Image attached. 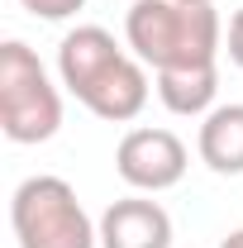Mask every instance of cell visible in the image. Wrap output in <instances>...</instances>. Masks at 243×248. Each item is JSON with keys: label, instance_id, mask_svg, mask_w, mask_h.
Returning <instances> with one entry per match:
<instances>
[{"label": "cell", "instance_id": "1", "mask_svg": "<svg viewBox=\"0 0 243 248\" xmlns=\"http://www.w3.org/2000/svg\"><path fill=\"white\" fill-rule=\"evenodd\" d=\"M58 77L95 120L129 124L148 105V72L134 53H124L115 33L81 24L58 43Z\"/></svg>", "mask_w": 243, "mask_h": 248}, {"label": "cell", "instance_id": "2", "mask_svg": "<svg viewBox=\"0 0 243 248\" xmlns=\"http://www.w3.org/2000/svg\"><path fill=\"white\" fill-rule=\"evenodd\" d=\"M124 38L143 67L172 72V67L214 62L219 43H224V24H219L210 0H200V5H191V0H134L124 15Z\"/></svg>", "mask_w": 243, "mask_h": 248}, {"label": "cell", "instance_id": "3", "mask_svg": "<svg viewBox=\"0 0 243 248\" xmlns=\"http://www.w3.org/2000/svg\"><path fill=\"white\" fill-rule=\"evenodd\" d=\"M0 129L10 143H48L62 129V95L29 43L0 48Z\"/></svg>", "mask_w": 243, "mask_h": 248}, {"label": "cell", "instance_id": "4", "mask_svg": "<svg viewBox=\"0 0 243 248\" xmlns=\"http://www.w3.org/2000/svg\"><path fill=\"white\" fill-rule=\"evenodd\" d=\"M10 229L19 248H95L100 224L81 210L62 177H24L10 196Z\"/></svg>", "mask_w": 243, "mask_h": 248}, {"label": "cell", "instance_id": "5", "mask_svg": "<svg viewBox=\"0 0 243 248\" xmlns=\"http://www.w3.org/2000/svg\"><path fill=\"white\" fill-rule=\"evenodd\" d=\"M115 172L143 196L172 191L186 177V143L172 129H129L115 148Z\"/></svg>", "mask_w": 243, "mask_h": 248}, {"label": "cell", "instance_id": "6", "mask_svg": "<svg viewBox=\"0 0 243 248\" xmlns=\"http://www.w3.org/2000/svg\"><path fill=\"white\" fill-rule=\"evenodd\" d=\"M100 248H172V215L143 191L110 201L100 215Z\"/></svg>", "mask_w": 243, "mask_h": 248}, {"label": "cell", "instance_id": "7", "mask_svg": "<svg viewBox=\"0 0 243 248\" xmlns=\"http://www.w3.org/2000/svg\"><path fill=\"white\" fill-rule=\"evenodd\" d=\"M200 162L219 177H243V105H214L200 120Z\"/></svg>", "mask_w": 243, "mask_h": 248}, {"label": "cell", "instance_id": "8", "mask_svg": "<svg viewBox=\"0 0 243 248\" xmlns=\"http://www.w3.org/2000/svg\"><path fill=\"white\" fill-rule=\"evenodd\" d=\"M214 95H219V67L200 62V67H172V72H157V100L172 110V115H210Z\"/></svg>", "mask_w": 243, "mask_h": 248}, {"label": "cell", "instance_id": "9", "mask_svg": "<svg viewBox=\"0 0 243 248\" xmlns=\"http://www.w3.org/2000/svg\"><path fill=\"white\" fill-rule=\"evenodd\" d=\"M24 10H29L33 19H48V24H58V19H72L76 10H86V0H19Z\"/></svg>", "mask_w": 243, "mask_h": 248}, {"label": "cell", "instance_id": "10", "mask_svg": "<svg viewBox=\"0 0 243 248\" xmlns=\"http://www.w3.org/2000/svg\"><path fill=\"white\" fill-rule=\"evenodd\" d=\"M229 62L243 67V10H234V19H229Z\"/></svg>", "mask_w": 243, "mask_h": 248}, {"label": "cell", "instance_id": "11", "mask_svg": "<svg viewBox=\"0 0 243 248\" xmlns=\"http://www.w3.org/2000/svg\"><path fill=\"white\" fill-rule=\"evenodd\" d=\"M219 248H243V229H234V234H224V239H219Z\"/></svg>", "mask_w": 243, "mask_h": 248}, {"label": "cell", "instance_id": "12", "mask_svg": "<svg viewBox=\"0 0 243 248\" xmlns=\"http://www.w3.org/2000/svg\"><path fill=\"white\" fill-rule=\"evenodd\" d=\"M191 5H200V0H191Z\"/></svg>", "mask_w": 243, "mask_h": 248}]
</instances>
